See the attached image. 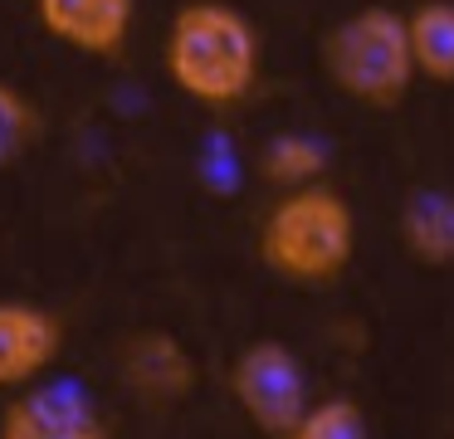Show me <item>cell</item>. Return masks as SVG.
<instances>
[{
	"instance_id": "8fae6325",
	"label": "cell",
	"mask_w": 454,
	"mask_h": 439,
	"mask_svg": "<svg viewBox=\"0 0 454 439\" xmlns=\"http://www.w3.org/2000/svg\"><path fill=\"white\" fill-rule=\"evenodd\" d=\"M259 181L274 185V191H303V185H323L327 171V146L317 137L303 132H278L259 146Z\"/></svg>"
},
{
	"instance_id": "52a82bcc",
	"label": "cell",
	"mask_w": 454,
	"mask_h": 439,
	"mask_svg": "<svg viewBox=\"0 0 454 439\" xmlns=\"http://www.w3.org/2000/svg\"><path fill=\"white\" fill-rule=\"evenodd\" d=\"M64 351V322L25 298H0V390L40 386Z\"/></svg>"
},
{
	"instance_id": "7c38bea8",
	"label": "cell",
	"mask_w": 454,
	"mask_h": 439,
	"mask_svg": "<svg viewBox=\"0 0 454 439\" xmlns=\"http://www.w3.org/2000/svg\"><path fill=\"white\" fill-rule=\"evenodd\" d=\"M44 137V113L25 88H15L11 78H0V171L20 166L35 152V142Z\"/></svg>"
},
{
	"instance_id": "6da1fadb",
	"label": "cell",
	"mask_w": 454,
	"mask_h": 439,
	"mask_svg": "<svg viewBox=\"0 0 454 439\" xmlns=\"http://www.w3.org/2000/svg\"><path fill=\"white\" fill-rule=\"evenodd\" d=\"M161 64L191 103L235 107L254 93L264 44L254 20L230 0H186L167 25Z\"/></svg>"
},
{
	"instance_id": "7a4b0ae2",
	"label": "cell",
	"mask_w": 454,
	"mask_h": 439,
	"mask_svg": "<svg viewBox=\"0 0 454 439\" xmlns=\"http://www.w3.org/2000/svg\"><path fill=\"white\" fill-rule=\"evenodd\" d=\"M259 263L294 288H327L356 254V215L337 185H303L269 205L254 234Z\"/></svg>"
},
{
	"instance_id": "8992f818",
	"label": "cell",
	"mask_w": 454,
	"mask_h": 439,
	"mask_svg": "<svg viewBox=\"0 0 454 439\" xmlns=\"http://www.w3.org/2000/svg\"><path fill=\"white\" fill-rule=\"evenodd\" d=\"M118 376L142 405L167 410V405H181V400L196 390L200 366H196V357H191V347L181 337H171V332H161V327H142V332H132V337H122Z\"/></svg>"
},
{
	"instance_id": "ba28073f",
	"label": "cell",
	"mask_w": 454,
	"mask_h": 439,
	"mask_svg": "<svg viewBox=\"0 0 454 439\" xmlns=\"http://www.w3.org/2000/svg\"><path fill=\"white\" fill-rule=\"evenodd\" d=\"M35 20L74 54L118 59L128 49L137 0H35Z\"/></svg>"
},
{
	"instance_id": "9c48e42d",
	"label": "cell",
	"mask_w": 454,
	"mask_h": 439,
	"mask_svg": "<svg viewBox=\"0 0 454 439\" xmlns=\"http://www.w3.org/2000/svg\"><path fill=\"white\" fill-rule=\"evenodd\" d=\"M401 249L420 269H450L454 263V191L420 185L401 210Z\"/></svg>"
},
{
	"instance_id": "3957f363",
	"label": "cell",
	"mask_w": 454,
	"mask_h": 439,
	"mask_svg": "<svg viewBox=\"0 0 454 439\" xmlns=\"http://www.w3.org/2000/svg\"><path fill=\"white\" fill-rule=\"evenodd\" d=\"M317 59L337 93H347L362 107H401L415 78L411 29H405V15L391 5H362L347 20H337L323 35Z\"/></svg>"
},
{
	"instance_id": "5b68a950",
	"label": "cell",
	"mask_w": 454,
	"mask_h": 439,
	"mask_svg": "<svg viewBox=\"0 0 454 439\" xmlns=\"http://www.w3.org/2000/svg\"><path fill=\"white\" fill-rule=\"evenodd\" d=\"M0 439H113V429L83 386L40 380L0 410Z\"/></svg>"
},
{
	"instance_id": "30bf717a",
	"label": "cell",
	"mask_w": 454,
	"mask_h": 439,
	"mask_svg": "<svg viewBox=\"0 0 454 439\" xmlns=\"http://www.w3.org/2000/svg\"><path fill=\"white\" fill-rule=\"evenodd\" d=\"M415 74L430 83H454V0H420L405 15Z\"/></svg>"
},
{
	"instance_id": "4fadbf2b",
	"label": "cell",
	"mask_w": 454,
	"mask_h": 439,
	"mask_svg": "<svg viewBox=\"0 0 454 439\" xmlns=\"http://www.w3.org/2000/svg\"><path fill=\"white\" fill-rule=\"evenodd\" d=\"M288 439H372V425H366V410L356 400L333 396V400H313Z\"/></svg>"
},
{
	"instance_id": "277c9868",
	"label": "cell",
	"mask_w": 454,
	"mask_h": 439,
	"mask_svg": "<svg viewBox=\"0 0 454 439\" xmlns=\"http://www.w3.org/2000/svg\"><path fill=\"white\" fill-rule=\"evenodd\" d=\"M230 396L245 410L249 425L269 439H288L313 405L303 361L278 337H259L249 347H239V357L230 361Z\"/></svg>"
}]
</instances>
